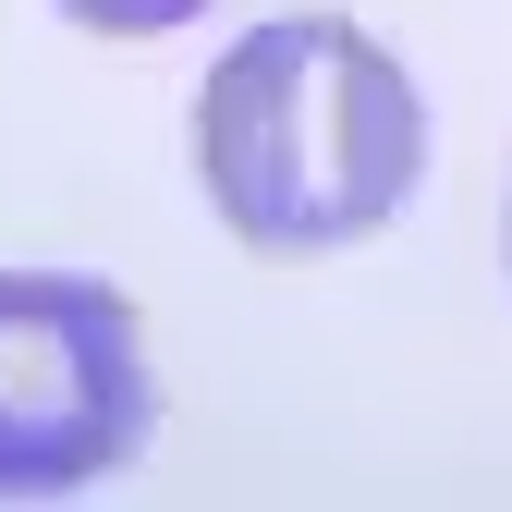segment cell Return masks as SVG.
Instances as JSON below:
<instances>
[{"label":"cell","instance_id":"obj_3","mask_svg":"<svg viewBox=\"0 0 512 512\" xmlns=\"http://www.w3.org/2000/svg\"><path fill=\"white\" fill-rule=\"evenodd\" d=\"M86 37H171V25H196L208 0H61Z\"/></svg>","mask_w":512,"mask_h":512},{"label":"cell","instance_id":"obj_2","mask_svg":"<svg viewBox=\"0 0 512 512\" xmlns=\"http://www.w3.org/2000/svg\"><path fill=\"white\" fill-rule=\"evenodd\" d=\"M159 427L135 293L86 269H0V500H74Z\"/></svg>","mask_w":512,"mask_h":512},{"label":"cell","instance_id":"obj_1","mask_svg":"<svg viewBox=\"0 0 512 512\" xmlns=\"http://www.w3.org/2000/svg\"><path fill=\"white\" fill-rule=\"evenodd\" d=\"M427 171V98L354 13H269L196 86V183L256 256L366 244Z\"/></svg>","mask_w":512,"mask_h":512},{"label":"cell","instance_id":"obj_4","mask_svg":"<svg viewBox=\"0 0 512 512\" xmlns=\"http://www.w3.org/2000/svg\"><path fill=\"white\" fill-rule=\"evenodd\" d=\"M500 256H512V220H500Z\"/></svg>","mask_w":512,"mask_h":512}]
</instances>
